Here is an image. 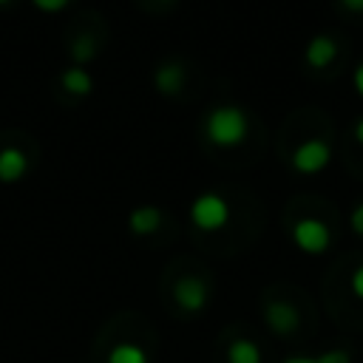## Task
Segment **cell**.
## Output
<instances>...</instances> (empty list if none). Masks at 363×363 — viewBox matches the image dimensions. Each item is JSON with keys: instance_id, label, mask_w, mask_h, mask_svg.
I'll return each mask as SVG.
<instances>
[{"instance_id": "cell-22", "label": "cell", "mask_w": 363, "mask_h": 363, "mask_svg": "<svg viewBox=\"0 0 363 363\" xmlns=\"http://www.w3.org/2000/svg\"><path fill=\"white\" fill-rule=\"evenodd\" d=\"M354 139L363 145V119H357V125H354Z\"/></svg>"}, {"instance_id": "cell-2", "label": "cell", "mask_w": 363, "mask_h": 363, "mask_svg": "<svg viewBox=\"0 0 363 363\" xmlns=\"http://www.w3.org/2000/svg\"><path fill=\"white\" fill-rule=\"evenodd\" d=\"M190 221L204 233H216L230 221V204L218 193H201L190 204Z\"/></svg>"}, {"instance_id": "cell-3", "label": "cell", "mask_w": 363, "mask_h": 363, "mask_svg": "<svg viewBox=\"0 0 363 363\" xmlns=\"http://www.w3.org/2000/svg\"><path fill=\"white\" fill-rule=\"evenodd\" d=\"M292 170L301 176H318L320 170H326V164L332 162V147L326 139H303L295 150H292Z\"/></svg>"}, {"instance_id": "cell-12", "label": "cell", "mask_w": 363, "mask_h": 363, "mask_svg": "<svg viewBox=\"0 0 363 363\" xmlns=\"http://www.w3.org/2000/svg\"><path fill=\"white\" fill-rule=\"evenodd\" d=\"M227 363H261V349L250 337H235L227 346Z\"/></svg>"}, {"instance_id": "cell-10", "label": "cell", "mask_w": 363, "mask_h": 363, "mask_svg": "<svg viewBox=\"0 0 363 363\" xmlns=\"http://www.w3.org/2000/svg\"><path fill=\"white\" fill-rule=\"evenodd\" d=\"M128 227H130V233H136V235H150V233H156V230L162 227V210H159V207H150V204L136 207V210H130V216H128Z\"/></svg>"}, {"instance_id": "cell-23", "label": "cell", "mask_w": 363, "mask_h": 363, "mask_svg": "<svg viewBox=\"0 0 363 363\" xmlns=\"http://www.w3.org/2000/svg\"><path fill=\"white\" fill-rule=\"evenodd\" d=\"M6 3H11V0H0V6H6Z\"/></svg>"}, {"instance_id": "cell-18", "label": "cell", "mask_w": 363, "mask_h": 363, "mask_svg": "<svg viewBox=\"0 0 363 363\" xmlns=\"http://www.w3.org/2000/svg\"><path fill=\"white\" fill-rule=\"evenodd\" d=\"M349 227H352V233L363 235V201L352 210V216H349Z\"/></svg>"}, {"instance_id": "cell-24", "label": "cell", "mask_w": 363, "mask_h": 363, "mask_svg": "<svg viewBox=\"0 0 363 363\" xmlns=\"http://www.w3.org/2000/svg\"><path fill=\"white\" fill-rule=\"evenodd\" d=\"M162 3H170V0H162Z\"/></svg>"}, {"instance_id": "cell-4", "label": "cell", "mask_w": 363, "mask_h": 363, "mask_svg": "<svg viewBox=\"0 0 363 363\" xmlns=\"http://www.w3.org/2000/svg\"><path fill=\"white\" fill-rule=\"evenodd\" d=\"M292 244L306 255H320L332 244V233L320 218H298L292 224Z\"/></svg>"}, {"instance_id": "cell-16", "label": "cell", "mask_w": 363, "mask_h": 363, "mask_svg": "<svg viewBox=\"0 0 363 363\" xmlns=\"http://www.w3.org/2000/svg\"><path fill=\"white\" fill-rule=\"evenodd\" d=\"M31 3H34L40 11H45V14H57V11H62L71 0H31Z\"/></svg>"}, {"instance_id": "cell-11", "label": "cell", "mask_w": 363, "mask_h": 363, "mask_svg": "<svg viewBox=\"0 0 363 363\" xmlns=\"http://www.w3.org/2000/svg\"><path fill=\"white\" fill-rule=\"evenodd\" d=\"M60 85H62L68 94H74V96H85V94L94 91V79H91V74H88L82 65L65 68V71L60 74Z\"/></svg>"}, {"instance_id": "cell-13", "label": "cell", "mask_w": 363, "mask_h": 363, "mask_svg": "<svg viewBox=\"0 0 363 363\" xmlns=\"http://www.w3.org/2000/svg\"><path fill=\"white\" fill-rule=\"evenodd\" d=\"M105 363H150V360H147V352H145L139 343L122 340V343H116V346L108 352V360H105Z\"/></svg>"}, {"instance_id": "cell-9", "label": "cell", "mask_w": 363, "mask_h": 363, "mask_svg": "<svg viewBox=\"0 0 363 363\" xmlns=\"http://www.w3.org/2000/svg\"><path fill=\"white\" fill-rule=\"evenodd\" d=\"M153 85H156V91L164 94V96L179 94V91L184 88V68H182L179 62H164V65H159L156 74H153Z\"/></svg>"}, {"instance_id": "cell-21", "label": "cell", "mask_w": 363, "mask_h": 363, "mask_svg": "<svg viewBox=\"0 0 363 363\" xmlns=\"http://www.w3.org/2000/svg\"><path fill=\"white\" fill-rule=\"evenodd\" d=\"M284 363H318V357H289Z\"/></svg>"}, {"instance_id": "cell-15", "label": "cell", "mask_w": 363, "mask_h": 363, "mask_svg": "<svg viewBox=\"0 0 363 363\" xmlns=\"http://www.w3.org/2000/svg\"><path fill=\"white\" fill-rule=\"evenodd\" d=\"M74 54H77V60H79V62H88V60H94V43H91L88 37H82V40L74 45Z\"/></svg>"}, {"instance_id": "cell-5", "label": "cell", "mask_w": 363, "mask_h": 363, "mask_svg": "<svg viewBox=\"0 0 363 363\" xmlns=\"http://www.w3.org/2000/svg\"><path fill=\"white\" fill-rule=\"evenodd\" d=\"M173 298H176V303H179L184 312H201V309L207 306L210 292H207V284H204L201 278H196V275H182V278L176 281V286H173Z\"/></svg>"}, {"instance_id": "cell-6", "label": "cell", "mask_w": 363, "mask_h": 363, "mask_svg": "<svg viewBox=\"0 0 363 363\" xmlns=\"http://www.w3.org/2000/svg\"><path fill=\"white\" fill-rule=\"evenodd\" d=\"M264 320L275 335H292L301 326V312L289 301H269L264 306Z\"/></svg>"}, {"instance_id": "cell-14", "label": "cell", "mask_w": 363, "mask_h": 363, "mask_svg": "<svg viewBox=\"0 0 363 363\" xmlns=\"http://www.w3.org/2000/svg\"><path fill=\"white\" fill-rule=\"evenodd\" d=\"M318 363H352V354L346 349H329L318 354Z\"/></svg>"}, {"instance_id": "cell-7", "label": "cell", "mask_w": 363, "mask_h": 363, "mask_svg": "<svg viewBox=\"0 0 363 363\" xmlns=\"http://www.w3.org/2000/svg\"><path fill=\"white\" fill-rule=\"evenodd\" d=\"M335 57H337V43H335L329 34H315V37L306 43V48H303V60H306V65L315 68V71L329 68V65L335 62Z\"/></svg>"}, {"instance_id": "cell-20", "label": "cell", "mask_w": 363, "mask_h": 363, "mask_svg": "<svg viewBox=\"0 0 363 363\" xmlns=\"http://www.w3.org/2000/svg\"><path fill=\"white\" fill-rule=\"evenodd\" d=\"M340 6L346 11H354V14H363V0H340Z\"/></svg>"}, {"instance_id": "cell-8", "label": "cell", "mask_w": 363, "mask_h": 363, "mask_svg": "<svg viewBox=\"0 0 363 363\" xmlns=\"http://www.w3.org/2000/svg\"><path fill=\"white\" fill-rule=\"evenodd\" d=\"M28 173V156L20 147H3L0 150V182L14 184Z\"/></svg>"}, {"instance_id": "cell-1", "label": "cell", "mask_w": 363, "mask_h": 363, "mask_svg": "<svg viewBox=\"0 0 363 363\" xmlns=\"http://www.w3.org/2000/svg\"><path fill=\"white\" fill-rule=\"evenodd\" d=\"M204 133L218 147H235L250 133V119L238 105H216L204 119Z\"/></svg>"}, {"instance_id": "cell-19", "label": "cell", "mask_w": 363, "mask_h": 363, "mask_svg": "<svg viewBox=\"0 0 363 363\" xmlns=\"http://www.w3.org/2000/svg\"><path fill=\"white\" fill-rule=\"evenodd\" d=\"M352 82H354V91H357V96L363 99V62L354 68V77H352Z\"/></svg>"}, {"instance_id": "cell-17", "label": "cell", "mask_w": 363, "mask_h": 363, "mask_svg": "<svg viewBox=\"0 0 363 363\" xmlns=\"http://www.w3.org/2000/svg\"><path fill=\"white\" fill-rule=\"evenodd\" d=\"M349 286H352V295H354L357 301H363V264L354 267V272H352V278H349Z\"/></svg>"}]
</instances>
